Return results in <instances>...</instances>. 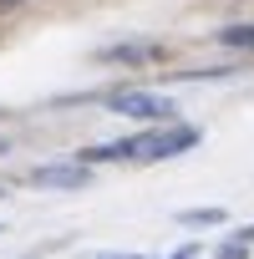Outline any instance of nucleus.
Masks as SVG:
<instances>
[{
	"instance_id": "6e6552de",
	"label": "nucleus",
	"mask_w": 254,
	"mask_h": 259,
	"mask_svg": "<svg viewBox=\"0 0 254 259\" xmlns=\"http://www.w3.org/2000/svg\"><path fill=\"white\" fill-rule=\"evenodd\" d=\"M168 259H198V244H183V249H173Z\"/></svg>"
},
{
	"instance_id": "9b49d317",
	"label": "nucleus",
	"mask_w": 254,
	"mask_h": 259,
	"mask_svg": "<svg viewBox=\"0 0 254 259\" xmlns=\"http://www.w3.org/2000/svg\"><path fill=\"white\" fill-rule=\"evenodd\" d=\"M0 153H6V138H0Z\"/></svg>"
},
{
	"instance_id": "39448f33",
	"label": "nucleus",
	"mask_w": 254,
	"mask_h": 259,
	"mask_svg": "<svg viewBox=\"0 0 254 259\" xmlns=\"http://www.w3.org/2000/svg\"><path fill=\"white\" fill-rule=\"evenodd\" d=\"M107 61H153L158 56V46H112V51H102Z\"/></svg>"
},
{
	"instance_id": "423d86ee",
	"label": "nucleus",
	"mask_w": 254,
	"mask_h": 259,
	"mask_svg": "<svg viewBox=\"0 0 254 259\" xmlns=\"http://www.w3.org/2000/svg\"><path fill=\"white\" fill-rule=\"evenodd\" d=\"M219 41L224 46H254V26H229V31H219Z\"/></svg>"
},
{
	"instance_id": "9d476101",
	"label": "nucleus",
	"mask_w": 254,
	"mask_h": 259,
	"mask_svg": "<svg viewBox=\"0 0 254 259\" xmlns=\"http://www.w3.org/2000/svg\"><path fill=\"white\" fill-rule=\"evenodd\" d=\"M239 239H244V244H254V224H249V229H239Z\"/></svg>"
},
{
	"instance_id": "f257e3e1",
	"label": "nucleus",
	"mask_w": 254,
	"mask_h": 259,
	"mask_svg": "<svg viewBox=\"0 0 254 259\" xmlns=\"http://www.w3.org/2000/svg\"><path fill=\"white\" fill-rule=\"evenodd\" d=\"M198 148V127L188 122H158L153 133H138V138H122V143H102V148H87L76 153V163H163V158H178Z\"/></svg>"
},
{
	"instance_id": "7ed1b4c3",
	"label": "nucleus",
	"mask_w": 254,
	"mask_h": 259,
	"mask_svg": "<svg viewBox=\"0 0 254 259\" xmlns=\"http://www.w3.org/2000/svg\"><path fill=\"white\" fill-rule=\"evenodd\" d=\"M92 173H87V163H46V168H36L31 173V183L36 188H81Z\"/></svg>"
},
{
	"instance_id": "20e7f679",
	"label": "nucleus",
	"mask_w": 254,
	"mask_h": 259,
	"mask_svg": "<svg viewBox=\"0 0 254 259\" xmlns=\"http://www.w3.org/2000/svg\"><path fill=\"white\" fill-rule=\"evenodd\" d=\"M178 224H188V229H214V224H224V208H183Z\"/></svg>"
},
{
	"instance_id": "0eeeda50",
	"label": "nucleus",
	"mask_w": 254,
	"mask_h": 259,
	"mask_svg": "<svg viewBox=\"0 0 254 259\" xmlns=\"http://www.w3.org/2000/svg\"><path fill=\"white\" fill-rule=\"evenodd\" d=\"M214 259H249V244H244V239H229V244L214 249Z\"/></svg>"
},
{
	"instance_id": "f03ea898",
	"label": "nucleus",
	"mask_w": 254,
	"mask_h": 259,
	"mask_svg": "<svg viewBox=\"0 0 254 259\" xmlns=\"http://www.w3.org/2000/svg\"><path fill=\"white\" fill-rule=\"evenodd\" d=\"M107 107H112V112H122V117H138V122H173V112H178L168 97H158V92H143V87L112 92V97H107Z\"/></svg>"
},
{
	"instance_id": "1a4fd4ad",
	"label": "nucleus",
	"mask_w": 254,
	"mask_h": 259,
	"mask_svg": "<svg viewBox=\"0 0 254 259\" xmlns=\"http://www.w3.org/2000/svg\"><path fill=\"white\" fill-rule=\"evenodd\" d=\"M97 259H143V254H97Z\"/></svg>"
}]
</instances>
